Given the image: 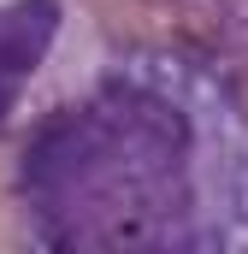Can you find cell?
Listing matches in <instances>:
<instances>
[{
    "mask_svg": "<svg viewBox=\"0 0 248 254\" xmlns=\"http://www.w3.org/2000/svg\"><path fill=\"white\" fill-rule=\"evenodd\" d=\"M24 243H178L189 207V125L142 83H95L24 130L12 160Z\"/></svg>",
    "mask_w": 248,
    "mask_h": 254,
    "instance_id": "cell-1",
    "label": "cell"
},
{
    "mask_svg": "<svg viewBox=\"0 0 248 254\" xmlns=\"http://www.w3.org/2000/svg\"><path fill=\"white\" fill-rule=\"evenodd\" d=\"M89 24L124 54L207 60L225 48V24L207 0H77Z\"/></svg>",
    "mask_w": 248,
    "mask_h": 254,
    "instance_id": "cell-2",
    "label": "cell"
},
{
    "mask_svg": "<svg viewBox=\"0 0 248 254\" xmlns=\"http://www.w3.org/2000/svg\"><path fill=\"white\" fill-rule=\"evenodd\" d=\"M60 24H65L60 0H6L0 6V136L12 125V113H18L24 83L42 71Z\"/></svg>",
    "mask_w": 248,
    "mask_h": 254,
    "instance_id": "cell-3",
    "label": "cell"
},
{
    "mask_svg": "<svg viewBox=\"0 0 248 254\" xmlns=\"http://www.w3.org/2000/svg\"><path fill=\"white\" fill-rule=\"evenodd\" d=\"M24 243V213H18V195H12V160L0 148V249H18Z\"/></svg>",
    "mask_w": 248,
    "mask_h": 254,
    "instance_id": "cell-4",
    "label": "cell"
},
{
    "mask_svg": "<svg viewBox=\"0 0 248 254\" xmlns=\"http://www.w3.org/2000/svg\"><path fill=\"white\" fill-rule=\"evenodd\" d=\"M225 107L237 113V125L248 130V54L225 65Z\"/></svg>",
    "mask_w": 248,
    "mask_h": 254,
    "instance_id": "cell-5",
    "label": "cell"
}]
</instances>
